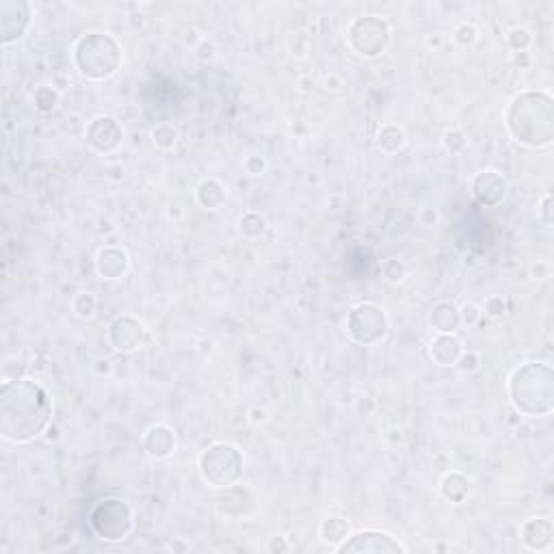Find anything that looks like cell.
<instances>
[{"instance_id": "obj_1", "label": "cell", "mask_w": 554, "mask_h": 554, "mask_svg": "<svg viewBox=\"0 0 554 554\" xmlns=\"http://www.w3.org/2000/svg\"><path fill=\"white\" fill-rule=\"evenodd\" d=\"M52 398L35 379L15 377L0 386V437L9 444H29L48 429Z\"/></svg>"}, {"instance_id": "obj_2", "label": "cell", "mask_w": 554, "mask_h": 554, "mask_svg": "<svg viewBox=\"0 0 554 554\" xmlns=\"http://www.w3.org/2000/svg\"><path fill=\"white\" fill-rule=\"evenodd\" d=\"M504 126L511 139L524 147L541 150L554 139V100L548 92L528 89L509 102Z\"/></svg>"}, {"instance_id": "obj_3", "label": "cell", "mask_w": 554, "mask_h": 554, "mask_svg": "<svg viewBox=\"0 0 554 554\" xmlns=\"http://www.w3.org/2000/svg\"><path fill=\"white\" fill-rule=\"evenodd\" d=\"M509 401L524 418H546L554 409V370L546 362H526L506 384Z\"/></svg>"}, {"instance_id": "obj_4", "label": "cell", "mask_w": 554, "mask_h": 554, "mask_svg": "<svg viewBox=\"0 0 554 554\" xmlns=\"http://www.w3.org/2000/svg\"><path fill=\"white\" fill-rule=\"evenodd\" d=\"M119 41L104 31H92L82 35L72 50V63L76 72L92 82H102L115 76L122 68Z\"/></svg>"}, {"instance_id": "obj_5", "label": "cell", "mask_w": 554, "mask_h": 554, "mask_svg": "<svg viewBox=\"0 0 554 554\" xmlns=\"http://www.w3.org/2000/svg\"><path fill=\"white\" fill-rule=\"evenodd\" d=\"M197 468L202 479L217 490L236 485L245 472V457L238 451V446L228 444V442H217L202 451L197 461Z\"/></svg>"}, {"instance_id": "obj_6", "label": "cell", "mask_w": 554, "mask_h": 554, "mask_svg": "<svg viewBox=\"0 0 554 554\" xmlns=\"http://www.w3.org/2000/svg\"><path fill=\"white\" fill-rule=\"evenodd\" d=\"M392 39L390 24L379 15H362L356 17L347 29V43L358 57L377 59L381 57Z\"/></svg>"}, {"instance_id": "obj_7", "label": "cell", "mask_w": 554, "mask_h": 554, "mask_svg": "<svg viewBox=\"0 0 554 554\" xmlns=\"http://www.w3.org/2000/svg\"><path fill=\"white\" fill-rule=\"evenodd\" d=\"M92 528L104 541H122L135 528V511L122 498H106L92 511Z\"/></svg>"}, {"instance_id": "obj_8", "label": "cell", "mask_w": 554, "mask_h": 554, "mask_svg": "<svg viewBox=\"0 0 554 554\" xmlns=\"http://www.w3.org/2000/svg\"><path fill=\"white\" fill-rule=\"evenodd\" d=\"M390 329V321L384 312V307L377 303H358L349 309L347 314V334L353 342L362 347L379 344Z\"/></svg>"}, {"instance_id": "obj_9", "label": "cell", "mask_w": 554, "mask_h": 554, "mask_svg": "<svg viewBox=\"0 0 554 554\" xmlns=\"http://www.w3.org/2000/svg\"><path fill=\"white\" fill-rule=\"evenodd\" d=\"M150 340V331L143 321L132 314H122L106 327V342L117 353H137Z\"/></svg>"}, {"instance_id": "obj_10", "label": "cell", "mask_w": 554, "mask_h": 554, "mask_svg": "<svg viewBox=\"0 0 554 554\" xmlns=\"http://www.w3.org/2000/svg\"><path fill=\"white\" fill-rule=\"evenodd\" d=\"M338 554H398L407 552V548L398 541L394 535L386 530H360L356 535H349L338 548Z\"/></svg>"}, {"instance_id": "obj_11", "label": "cell", "mask_w": 554, "mask_h": 554, "mask_svg": "<svg viewBox=\"0 0 554 554\" xmlns=\"http://www.w3.org/2000/svg\"><path fill=\"white\" fill-rule=\"evenodd\" d=\"M33 5L27 0H0V43L11 46L31 29Z\"/></svg>"}, {"instance_id": "obj_12", "label": "cell", "mask_w": 554, "mask_h": 554, "mask_svg": "<svg viewBox=\"0 0 554 554\" xmlns=\"http://www.w3.org/2000/svg\"><path fill=\"white\" fill-rule=\"evenodd\" d=\"M87 145H89L100 156H108V154H115L122 143H124V130L119 122L110 115H100L89 122L85 132Z\"/></svg>"}, {"instance_id": "obj_13", "label": "cell", "mask_w": 554, "mask_h": 554, "mask_svg": "<svg viewBox=\"0 0 554 554\" xmlns=\"http://www.w3.org/2000/svg\"><path fill=\"white\" fill-rule=\"evenodd\" d=\"M470 193L476 204L485 208H496L498 204H502V199L506 195V180L502 178V173L494 169L481 171L470 182Z\"/></svg>"}, {"instance_id": "obj_14", "label": "cell", "mask_w": 554, "mask_h": 554, "mask_svg": "<svg viewBox=\"0 0 554 554\" xmlns=\"http://www.w3.org/2000/svg\"><path fill=\"white\" fill-rule=\"evenodd\" d=\"M96 271L102 279H108V282L122 279L130 271V258L122 247H115V245L102 247L96 256Z\"/></svg>"}, {"instance_id": "obj_15", "label": "cell", "mask_w": 554, "mask_h": 554, "mask_svg": "<svg viewBox=\"0 0 554 554\" xmlns=\"http://www.w3.org/2000/svg\"><path fill=\"white\" fill-rule=\"evenodd\" d=\"M522 544L533 552H548L554 544V526L548 518H530L520 528Z\"/></svg>"}, {"instance_id": "obj_16", "label": "cell", "mask_w": 554, "mask_h": 554, "mask_svg": "<svg viewBox=\"0 0 554 554\" xmlns=\"http://www.w3.org/2000/svg\"><path fill=\"white\" fill-rule=\"evenodd\" d=\"M175 444V431L169 425H152L143 435V451L152 459H167L173 455Z\"/></svg>"}, {"instance_id": "obj_17", "label": "cell", "mask_w": 554, "mask_h": 554, "mask_svg": "<svg viewBox=\"0 0 554 554\" xmlns=\"http://www.w3.org/2000/svg\"><path fill=\"white\" fill-rule=\"evenodd\" d=\"M463 353V342L455 334H437L429 342V358L437 366H455Z\"/></svg>"}, {"instance_id": "obj_18", "label": "cell", "mask_w": 554, "mask_h": 554, "mask_svg": "<svg viewBox=\"0 0 554 554\" xmlns=\"http://www.w3.org/2000/svg\"><path fill=\"white\" fill-rule=\"evenodd\" d=\"M429 323L431 327L437 331V334H455L461 325V316H459V307L451 301H439L431 307L429 314Z\"/></svg>"}, {"instance_id": "obj_19", "label": "cell", "mask_w": 554, "mask_h": 554, "mask_svg": "<svg viewBox=\"0 0 554 554\" xmlns=\"http://www.w3.org/2000/svg\"><path fill=\"white\" fill-rule=\"evenodd\" d=\"M195 199L197 204L202 206L204 210H219L221 206L226 204L228 199V189L224 182H219L217 178H206L197 184L195 189Z\"/></svg>"}, {"instance_id": "obj_20", "label": "cell", "mask_w": 554, "mask_h": 554, "mask_svg": "<svg viewBox=\"0 0 554 554\" xmlns=\"http://www.w3.org/2000/svg\"><path fill=\"white\" fill-rule=\"evenodd\" d=\"M319 533H321V541H323V544L338 548V546L351 535V524H349L347 518H342V516H327V518L321 522Z\"/></svg>"}, {"instance_id": "obj_21", "label": "cell", "mask_w": 554, "mask_h": 554, "mask_svg": "<svg viewBox=\"0 0 554 554\" xmlns=\"http://www.w3.org/2000/svg\"><path fill=\"white\" fill-rule=\"evenodd\" d=\"M439 492H442V496H444L449 502L459 504V502L465 500V496L470 494V483H468V479H465L461 472L451 470V472H446L444 476H442V481H439Z\"/></svg>"}, {"instance_id": "obj_22", "label": "cell", "mask_w": 554, "mask_h": 554, "mask_svg": "<svg viewBox=\"0 0 554 554\" xmlns=\"http://www.w3.org/2000/svg\"><path fill=\"white\" fill-rule=\"evenodd\" d=\"M405 132L401 126L396 124H386L377 132V147H379L384 154H396L405 147Z\"/></svg>"}, {"instance_id": "obj_23", "label": "cell", "mask_w": 554, "mask_h": 554, "mask_svg": "<svg viewBox=\"0 0 554 554\" xmlns=\"http://www.w3.org/2000/svg\"><path fill=\"white\" fill-rule=\"evenodd\" d=\"M178 139H180L178 128H175L173 124H169V122H163V124L152 128V141H154V145L161 147V150H173L175 143H178Z\"/></svg>"}, {"instance_id": "obj_24", "label": "cell", "mask_w": 554, "mask_h": 554, "mask_svg": "<svg viewBox=\"0 0 554 554\" xmlns=\"http://www.w3.org/2000/svg\"><path fill=\"white\" fill-rule=\"evenodd\" d=\"M238 230L245 238H260L264 232H267V219L258 212H247V214L240 217Z\"/></svg>"}, {"instance_id": "obj_25", "label": "cell", "mask_w": 554, "mask_h": 554, "mask_svg": "<svg viewBox=\"0 0 554 554\" xmlns=\"http://www.w3.org/2000/svg\"><path fill=\"white\" fill-rule=\"evenodd\" d=\"M33 102H35V108L39 110V113H52V110L57 108V102H59V92L52 85H41L33 94Z\"/></svg>"}, {"instance_id": "obj_26", "label": "cell", "mask_w": 554, "mask_h": 554, "mask_svg": "<svg viewBox=\"0 0 554 554\" xmlns=\"http://www.w3.org/2000/svg\"><path fill=\"white\" fill-rule=\"evenodd\" d=\"M72 312L78 316V319H94L96 316V312H98V299H96V295L94 293H78V295H74V299H72Z\"/></svg>"}, {"instance_id": "obj_27", "label": "cell", "mask_w": 554, "mask_h": 554, "mask_svg": "<svg viewBox=\"0 0 554 554\" xmlns=\"http://www.w3.org/2000/svg\"><path fill=\"white\" fill-rule=\"evenodd\" d=\"M381 277L388 284H401L407 277V264L401 258H388L381 262Z\"/></svg>"}, {"instance_id": "obj_28", "label": "cell", "mask_w": 554, "mask_h": 554, "mask_svg": "<svg viewBox=\"0 0 554 554\" xmlns=\"http://www.w3.org/2000/svg\"><path fill=\"white\" fill-rule=\"evenodd\" d=\"M504 41H506L509 50H511L513 54H520V52H526L530 48V43H533V35H530V31L518 27V29H511L506 33Z\"/></svg>"}, {"instance_id": "obj_29", "label": "cell", "mask_w": 554, "mask_h": 554, "mask_svg": "<svg viewBox=\"0 0 554 554\" xmlns=\"http://www.w3.org/2000/svg\"><path fill=\"white\" fill-rule=\"evenodd\" d=\"M453 39L461 48H472L479 41V29L472 24V22H461V24H457L453 31Z\"/></svg>"}, {"instance_id": "obj_30", "label": "cell", "mask_w": 554, "mask_h": 554, "mask_svg": "<svg viewBox=\"0 0 554 554\" xmlns=\"http://www.w3.org/2000/svg\"><path fill=\"white\" fill-rule=\"evenodd\" d=\"M442 145H444V150L449 154H461L465 150V145H468V139H465V135L459 130V128H449L444 132V137H442Z\"/></svg>"}, {"instance_id": "obj_31", "label": "cell", "mask_w": 554, "mask_h": 554, "mask_svg": "<svg viewBox=\"0 0 554 554\" xmlns=\"http://www.w3.org/2000/svg\"><path fill=\"white\" fill-rule=\"evenodd\" d=\"M479 366H481L479 353H474V351H465V349H463V353L459 356V360L455 362V368H457L459 372H463V374H470V372L479 370Z\"/></svg>"}, {"instance_id": "obj_32", "label": "cell", "mask_w": 554, "mask_h": 554, "mask_svg": "<svg viewBox=\"0 0 554 554\" xmlns=\"http://www.w3.org/2000/svg\"><path fill=\"white\" fill-rule=\"evenodd\" d=\"M459 316H461V325L474 327V325H479V321L483 319V309H481L476 303H463V305L459 307Z\"/></svg>"}, {"instance_id": "obj_33", "label": "cell", "mask_w": 554, "mask_h": 554, "mask_svg": "<svg viewBox=\"0 0 554 554\" xmlns=\"http://www.w3.org/2000/svg\"><path fill=\"white\" fill-rule=\"evenodd\" d=\"M242 169L256 178V175H262L267 171V159L260 156V154H249V156H245V161H242Z\"/></svg>"}, {"instance_id": "obj_34", "label": "cell", "mask_w": 554, "mask_h": 554, "mask_svg": "<svg viewBox=\"0 0 554 554\" xmlns=\"http://www.w3.org/2000/svg\"><path fill=\"white\" fill-rule=\"evenodd\" d=\"M504 309H506V301H504L502 297L494 295V297H490V299L485 301L483 312H485L487 316H492V319H500V316L504 314Z\"/></svg>"}, {"instance_id": "obj_35", "label": "cell", "mask_w": 554, "mask_h": 554, "mask_svg": "<svg viewBox=\"0 0 554 554\" xmlns=\"http://www.w3.org/2000/svg\"><path fill=\"white\" fill-rule=\"evenodd\" d=\"M539 221H541L546 228H552V224H554V217H552V195L550 193L544 195L541 204H539Z\"/></svg>"}, {"instance_id": "obj_36", "label": "cell", "mask_w": 554, "mask_h": 554, "mask_svg": "<svg viewBox=\"0 0 554 554\" xmlns=\"http://www.w3.org/2000/svg\"><path fill=\"white\" fill-rule=\"evenodd\" d=\"M193 50H195V57H197L199 61H210V59L214 57V52H217L214 43H212L210 39H206V37H202V41H199Z\"/></svg>"}, {"instance_id": "obj_37", "label": "cell", "mask_w": 554, "mask_h": 554, "mask_svg": "<svg viewBox=\"0 0 554 554\" xmlns=\"http://www.w3.org/2000/svg\"><path fill=\"white\" fill-rule=\"evenodd\" d=\"M418 219H420V224H423L425 228H435L437 221H439V214H437L435 208H423V210H420V214H418Z\"/></svg>"}, {"instance_id": "obj_38", "label": "cell", "mask_w": 554, "mask_h": 554, "mask_svg": "<svg viewBox=\"0 0 554 554\" xmlns=\"http://www.w3.org/2000/svg\"><path fill=\"white\" fill-rule=\"evenodd\" d=\"M530 273H533L535 279H548L550 273H552V267H550V262H546V260H537L533 267H530Z\"/></svg>"}, {"instance_id": "obj_39", "label": "cell", "mask_w": 554, "mask_h": 554, "mask_svg": "<svg viewBox=\"0 0 554 554\" xmlns=\"http://www.w3.org/2000/svg\"><path fill=\"white\" fill-rule=\"evenodd\" d=\"M247 418H249L252 425H262V423H267V420H269V414H267V409H262V407H252L247 411Z\"/></svg>"}, {"instance_id": "obj_40", "label": "cell", "mask_w": 554, "mask_h": 554, "mask_svg": "<svg viewBox=\"0 0 554 554\" xmlns=\"http://www.w3.org/2000/svg\"><path fill=\"white\" fill-rule=\"evenodd\" d=\"M267 550H269V552H288V550H291V544L286 541V537H277V535H275V537L269 539Z\"/></svg>"}, {"instance_id": "obj_41", "label": "cell", "mask_w": 554, "mask_h": 554, "mask_svg": "<svg viewBox=\"0 0 554 554\" xmlns=\"http://www.w3.org/2000/svg\"><path fill=\"white\" fill-rule=\"evenodd\" d=\"M52 87H54L59 94H63V92H68L70 87H72V80H70V76H65V74H57L52 78Z\"/></svg>"}, {"instance_id": "obj_42", "label": "cell", "mask_w": 554, "mask_h": 554, "mask_svg": "<svg viewBox=\"0 0 554 554\" xmlns=\"http://www.w3.org/2000/svg\"><path fill=\"white\" fill-rule=\"evenodd\" d=\"M340 87H342V78H340V76L329 74V76L325 78V89H327V92H338Z\"/></svg>"}, {"instance_id": "obj_43", "label": "cell", "mask_w": 554, "mask_h": 554, "mask_svg": "<svg viewBox=\"0 0 554 554\" xmlns=\"http://www.w3.org/2000/svg\"><path fill=\"white\" fill-rule=\"evenodd\" d=\"M442 41H444V37H442L439 33H433V35L427 37V46L433 48V50H439L442 48Z\"/></svg>"}, {"instance_id": "obj_44", "label": "cell", "mask_w": 554, "mask_h": 554, "mask_svg": "<svg viewBox=\"0 0 554 554\" xmlns=\"http://www.w3.org/2000/svg\"><path fill=\"white\" fill-rule=\"evenodd\" d=\"M299 87H301V92H312V89H314V80L301 78V80H299Z\"/></svg>"}, {"instance_id": "obj_45", "label": "cell", "mask_w": 554, "mask_h": 554, "mask_svg": "<svg viewBox=\"0 0 554 554\" xmlns=\"http://www.w3.org/2000/svg\"><path fill=\"white\" fill-rule=\"evenodd\" d=\"M167 548H169V550H173V552H175V550H182V552H187V550H189V546H187V544H182V541H171Z\"/></svg>"}]
</instances>
